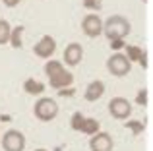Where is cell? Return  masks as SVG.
Masks as SVG:
<instances>
[{
    "label": "cell",
    "mask_w": 153,
    "mask_h": 151,
    "mask_svg": "<svg viewBox=\"0 0 153 151\" xmlns=\"http://www.w3.org/2000/svg\"><path fill=\"white\" fill-rule=\"evenodd\" d=\"M132 31V23L128 18L120 14L108 16L107 19H103V35L108 41H114V39H126Z\"/></svg>",
    "instance_id": "obj_1"
},
{
    "label": "cell",
    "mask_w": 153,
    "mask_h": 151,
    "mask_svg": "<svg viewBox=\"0 0 153 151\" xmlns=\"http://www.w3.org/2000/svg\"><path fill=\"white\" fill-rule=\"evenodd\" d=\"M58 103L51 97H41L37 103L33 105V114L37 120L41 122H51L58 116Z\"/></svg>",
    "instance_id": "obj_2"
},
{
    "label": "cell",
    "mask_w": 153,
    "mask_h": 151,
    "mask_svg": "<svg viewBox=\"0 0 153 151\" xmlns=\"http://www.w3.org/2000/svg\"><path fill=\"white\" fill-rule=\"evenodd\" d=\"M107 70L114 78H124L132 72V62L124 56V53H112L107 58Z\"/></svg>",
    "instance_id": "obj_3"
},
{
    "label": "cell",
    "mask_w": 153,
    "mask_h": 151,
    "mask_svg": "<svg viewBox=\"0 0 153 151\" xmlns=\"http://www.w3.org/2000/svg\"><path fill=\"white\" fill-rule=\"evenodd\" d=\"M108 114L116 120H128L132 114V103L126 97H112L108 101Z\"/></svg>",
    "instance_id": "obj_4"
},
{
    "label": "cell",
    "mask_w": 153,
    "mask_h": 151,
    "mask_svg": "<svg viewBox=\"0 0 153 151\" xmlns=\"http://www.w3.org/2000/svg\"><path fill=\"white\" fill-rule=\"evenodd\" d=\"M25 144L27 140L23 132H19V130H8V132H4L2 140H0V145L4 151H23Z\"/></svg>",
    "instance_id": "obj_5"
},
{
    "label": "cell",
    "mask_w": 153,
    "mask_h": 151,
    "mask_svg": "<svg viewBox=\"0 0 153 151\" xmlns=\"http://www.w3.org/2000/svg\"><path fill=\"white\" fill-rule=\"evenodd\" d=\"M82 31L85 33V37L95 39L103 35V19L99 14H85L82 19Z\"/></svg>",
    "instance_id": "obj_6"
},
{
    "label": "cell",
    "mask_w": 153,
    "mask_h": 151,
    "mask_svg": "<svg viewBox=\"0 0 153 151\" xmlns=\"http://www.w3.org/2000/svg\"><path fill=\"white\" fill-rule=\"evenodd\" d=\"M54 53H56V41L52 35H43L39 43L33 45V54L37 58H43V60H51Z\"/></svg>",
    "instance_id": "obj_7"
},
{
    "label": "cell",
    "mask_w": 153,
    "mask_h": 151,
    "mask_svg": "<svg viewBox=\"0 0 153 151\" xmlns=\"http://www.w3.org/2000/svg\"><path fill=\"white\" fill-rule=\"evenodd\" d=\"M83 60V47L82 43H68L66 49L62 53V64H66L68 68H74Z\"/></svg>",
    "instance_id": "obj_8"
},
{
    "label": "cell",
    "mask_w": 153,
    "mask_h": 151,
    "mask_svg": "<svg viewBox=\"0 0 153 151\" xmlns=\"http://www.w3.org/2000/svg\"><path fill=\"white\" fill-rule=\"evenodd\" d=\"M89 149L91 151H112L114 141L108 132H97L89 138Z\"/></svg>",
    "instance_id": "obj_9"
},
{
    "label": "cell",
    "mask_w": 153,
    "mask_h": 151,
    "mask_svg": "<svg viewBox=\"0 0 153 151\" xmlns=\"http://www.w3.org/2000/svg\"><path fill=\"white\" fill-rule=\"evenodd\" d=\"M105 81H101V79H93L91 83H87L85 91H83V99L89 103H97L99 99L105 95Z\"/></svg>",
    "instance_id": "obj_10"
},
{
    "label": "cell",
    "mask_w": 153,
    "mask_h": 151,
    "mask_svg": "<svg viewBox=\"0 0 153 151\" xmlns=\"http://www.w3.org/2000/svg\"><path fill=\"white\" fill-rule=\"evenodd\" d=\"M72 83H74V74L68 72V70H64V72H60L58 76H54V78L49 79V85L52 89H66V87H72Z\"/></svg>",
    "instance_id": "obj_11"
},
{
    "label": "cell",
    "mask_w": 153,
    "mask_h": 151,
    "mask_svg": "<svg viewBox=\"0 0 153 151\" xmlns=\"http://www.w3.org/2000/svg\"><path fill=\"white\" fill-rule=\"evenodd\" d=\"M23 31H25L23 25H12L10 41H8V45H10L12 49H22L23 47Z\"/></svg>",
    "instance_id": "obj_12"
},
{
    "label": "cell",
    "mask_w": 153,
    "mask_h": 151,
    "mask_svg": "<svg viewBox=\"0 0 153 151\" xmlns=\"http://www.w3.org/2000/svg\"><path fill=\"white\" fill-rule=\"evenodd\" d=\"M23 91H25L27 95H43L45 83L39 81V79H35V78H27L25 81H23Z\"/></svg>",
    "instance_id": "obj_13"
},
{
    "label": "cell",
    "mask_w": 153,
    "mask_h": 151,
    "mask_svg": "<svg viewBox=\"0 0 153 151\" xmlns=\"http://www.w3.org/2000/svg\"><path fill=\"white\" fill-rule=\"evenodd\" d=\"M79 132L82 134H85V136H93V134H97V132H101V124H99V120L97 118H83V122H82V128H79Z\"/></svg>",
    "instance_id": "obj_14"
},
{
    "label": "cell",
    "mask_w": 153,
    "mask_h": 151,
    "mask_svg": "<svg viewBox=\"0 0 153 151\" xmlns=\"http://www.w3.org/2000/svg\"><path fill=\"white\" fill-rule=\"evenodd\" d=\"M64 64H62V60H54V58H51V60H47V64H45V74H47V78H54V76H58L60 72H64Z\"/></svg>",
    "instance_id": "obj_15"
},
{
    "label": "cell",
    "mask_w": 153,
    "mask_h": 151,
    "mask_svg": "<svg viewBox=\"0 0 153 151\" xmlns=\"http://www.w3.org/2000/svg\"><path fill=\"white\" fill-rule=\"evenodd\" d=\"M124 56L128 58L130 62H138L140 58H142V54H143V49L142 47H138V45H124Z\"/></svg>",
    "instance_id": "obj_16"
},
{
    "label": "cell",
    "mask_w": 153,
    "mask_h": 151,
    "mask_svg": "<svg viewBox=\"0 0 153 151\" xmlns=\"http://www.w3.org/2000/svg\"><path fill=\"white\" fill-rule=\"evenodd\" d=\"M10 31H12V23L6 21V19H0V45H8Z\"/></svg>",
    "instance_id": "obj_17"
},
{
    "label": "cell",
    "mask_w": 153,
    "mask_h": 151,
    "mask_svg": "<svg viewBox=\"0 0 153 151\" xmlns=\"http://www.w3.org/2000/svg\"><path fill=\"white\" fill-rule=\"evenodd\" d=\"M124 126H126L134 136H140V134L146 130V124H143L142 120H124Z\"/></svg>",
    "instance_id": "obj_18"
},
{
    "label": "cell",
    "mask_w": 153,
    "mask_h": 151,
    "mask_svg": "<svg viewBox=\"0 0 153 151\" xmlns=\"http://www.w3.org/2000/svg\"><path fill=\"white\" fill-rule=\"evenodd\" d=\"M83 118H85V116H83V114L79 113V110H78V113H74V114H72V118H70V128L74 130V132H79V128H82V122H83Z\"/></svg>",
    "instance_id": "obj_19"
},
{
    "label": "cell",
    "mask_w": 153,
    "mask_h": 151,
    "mask_svg": "<svg viewBox=\"0 0 153 151\" xmlns=\"http://www.w3.org/2000/svg\"><path fill=\"white\" fill-rule=\"evenodd\" d=\"M147 103H149V91H147L146 87H142V89L138 91V95H136V105L147 107Z\"/></svg>",
    "instance_id": "obj_20"
},
{
    "label": "cell",
    "mask_w": 153,
    "mask_h": 151,
    "mask_svg": "<svg viewBox=\"0 0 153 151\" xmlns=\"http://www.w3.org/2000/svg\"><path fill=\"white\" fill-rule=\"evenodd\" d=\"M82 4H83L85 10H91V12H99V10H101V6H103L101 0H83Z\"/></svg>",
    "instance_id": "obj_21"
},
{
    "label": "cell",
    "mask_w": 153,
    "mask_h": 151,
    "mask_svg": "<svg viewBox=\"0 0 153 151\" xmlns=\"http://www.w3.org/2000/svg\"><path fill=\"white\" fill-rule=\"evenodd\" d=\"M108 45H111V49L114 50V53H120L126 43H124V39H114V41H108Z\"/></svg>",
    "instance_id": "obj_22"
},
{
    "label": "cell",
    "mask_w": 153,
    "mask_h": 151,
    "mask_svg": "<svg viewBox=\"0 0 153 151\" xmlns=\"http://www.w3.org/2000/svg\"><path fill=\"white\" fill-rule=\"evenodd\" d=\"M140 66H142V68L143 70H147V66H149V64H147V53H146V50H143V54H142V58H140Z\"/></svg>",
    "instance_id": "obj_23"
},
{
    "label": "cell",
    "mask_w": 153,
    "mask_h": 151,
    "mask_svg": "<svg viewBox=\"0 0 153 151\" xmlns=\"http://www.w3.org/2000/svg\"><path fill=\"white\" fill-rule=\"evenodd\" d=\"M2 2H4V6H6V8H16V6H19L22 0H2Z\"/></svg>",
    "instance_id": "obj_24"
},
{
    "label": "cell",
    "mask_w": 153,
    "mask_h": 151,
    "mask_svg": "<svg viewBox=\"0 0 153 151\" xmlns=\"http://www.w3.org/2000/svg\"><path fill=\"white\" fill-rule=\"evenodd\" d=\"M0 120H4V122H10V116H8V114L4 116V114H2V116H0Z\"/></svg>",
    "instance_id": "obj_25"
},
{
    "label": "cell",
    "mask_w": 153,
    "mask_h": 151,
    "mask_svg": "<svg viewBox=\"0 0 153 151\" xmlns=\"http://www.w3.org/2000/svg\"><path fill=\"white\" fill-rule=\"evenodd\" d=\"M35 151H49V149H45V147H39V149H35Z\"/></svg>",
    "instance_id": "obj_26"
},
{
    "label": "cell",
    "mask_w": 153,
    "mask_h": 151,
    "mask_svg": "<svg viewBox=\"0 0 153 151\" xmlns=\"http://www.w3.org/2000/svg\"><path fill=\"white\" fill-rule=\"evenodd\" d=\"M142 2H149V0H142Z\"/></svg>",
    "instance_id": "obj_27"
}]
</instances>
